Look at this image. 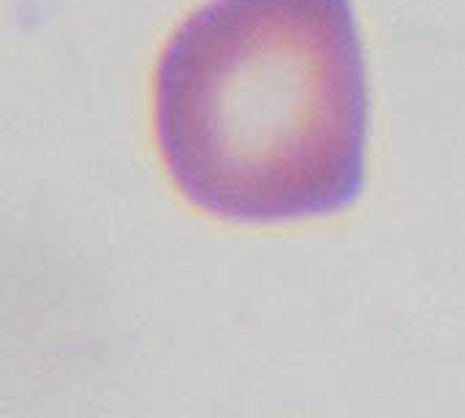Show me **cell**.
Returning <instances> with one entry per match:
<instances>
[{
  "label": "cell",
  "mask_w": 465,
  "mask_h": 418,
  "mask_svg": "<svg viewBox=\"0 0 465 418\" xmlns=\"http://www.w3.org/2000/svg\"><path fill=\"white\" fill-rule=\"evenodd\" d=\"M177 190L234 223L349 209L365 185L368 73L351 0H210L155 71Z\"/></svg>",
  "instance_id": "6da1fadb"
}]
</instances>
